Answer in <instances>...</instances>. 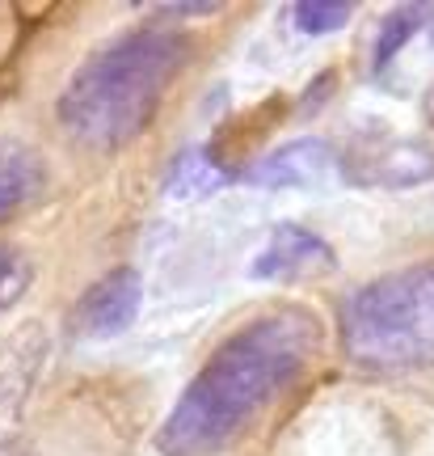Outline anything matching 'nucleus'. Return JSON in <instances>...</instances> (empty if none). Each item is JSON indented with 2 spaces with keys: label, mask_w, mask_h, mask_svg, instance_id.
Segmentation results:
<instances>
[{
  "label": "nucleus",
  "mask_w": 434,
  "mask_h": 456,
  "mask_svg": "<svg viewBox=\"0 0 434 456\" xmlns=\"http://www.w3.org/2000/svg\"><path fill=\"white\" fill-rule=\"evenodd\" d=\"M321 351V322L308 309H274L224 338L165 414L157 448L165 456H215L232 448L261 410L308 372Z\"/></svg>",
  "instance_id": "f257e3e1"
},
{
  "label": "nucleus",
  "mask_w": 434,
  "mask_h": 456,
  "mask_svg": "<svg viewBox=\"0 0 434 456\" xmlns=\"http://www.w3.org/2000/svg\"><path fill=\"white\" fill-rule=\"evenodd\" d=\"M190 43L165 26H140L93 51L55 102L60 127L84 148H118L152 123Z\"/></svg>",
  "instance_id": "f03ea898"
},
{
  "label": "nucleus",
  "mask_w": 434,
  "mask_h": 456,
  "mask_svg": "<svg viewBox=\"0 0 434 456\" xmlns=\"http://www.w3.org/2000/svg\"><path fill=\"white\" fill-rule=\"evenodd\" d=\"M342 346L371 372L434 368V262L388 271L346 296Z\"/></svg>",
  "instance_id": "7ed1b4c3"
},
{
  "label": "nucleus",
  "mask_w": 434,
  "mask_h": 456,
  "mask_svg": "<svg viewBox=\"0 0 434 456\" xmlns=\"http://www.w3.org/2000/svg\"><path fill=\"white\" fill-rule=\"evenodd\" d=\"M140 300H144V279L135 275L131 266L110 271L106 279H97L93 288L76 300V309L68 317L72 334L81 338H110L140 317Z\"/></svg>",
  "instance_id": "20e7f679"
},
{
  "label": "nucleus",
  "mask_w": 434,
  "mask_h": 456,
  "mask_svg": "<svg viewBox=\"0 0 434 456\" xmlns=\"http://www.w3.org/2000/svg\"><path fill=\"white\" fill-rule=\"evenodd\" d=\"M317 271H334V249L300 224H278L253 258V279H304Z\"/></svg>",
  "instance_id": "39448f33"
},
{
  "label": "nucleus",
  "mask_w": 434,
  "mask_h": 456,
  "mask_svg": "<svg viewBox=\"0 0 434 456\" xmlns=\"http://www.w3.org/2000/svg\"><path fill=\"white\" fill-rule=\"evenodd\" d=\"M334 148L325 140H291V144L274 148L270 157H261L245 178L253 186H312L334 169Z\"/></svg>",
  "instance_id": "423d86ee"
},
{
  "label": "nucleus",
  "mask_w": 434,
  "mask_h": 456,
  "mask_svg": "<svg viewBox=\"0 0 434 456\" xmlns=\"http://www.w3.org/2000/svg\"><path fill=\"white\" fill-rule=\"evenodd\" d=\"M47 191V165L34 148L17 140H0V224L26 212Z\"/></svg>",
  "instance_id": "0eeeda50"
},
{
  "label": "nucleus",
  "mask_w": 434,
  "mask_h": 456,
  "mask_svg": "<svg viewBox=\"0 0 434 456\" xmlns=\"http://www.w3.org/2000/svg\"><path fill=\"white\" fill-rule=\"evenodd\" d=\"M363 165H367V174L358 182H371V186H418V182L434 178V152L422 144H392Z\"/></svg>",
  "instance_id": "6e6552de"
},
{
  "label": "nucleus",
  "mask_w": 434,
  "mask_h": 456,
  "mask_svg": "<svg viewBox=\"0 0 434 456\" xmlns=\"http://www.w3.org/2000/svg\"><path fill=\"white\" fill-rule=\"evenodd\" d=\"M228 178H232V174L224 169V161H215L211 148H190V152L173 157V165H169L165 195L169 199H198V195L220 191Z\"/></svg>",
  "instance_id": "1a4fd4ad"
},
{
  "label": "nucleus",
  "mask_w": 434,
  "mask_h": 456,
  "mask_svg": "<svg viewBox=\"0 0 434 456\" xmlns=\"http://www.w3.org/2000/svg\"><path fill=\"white\" fill-rule=\"evenodd\" d=\"M422 17H426V9L422 4H401V9H392V13L380 21V34H375V51H371V64L375 68H388L392 64V55L418 34Z\"/></svg>",
  "instance_id": "9d476101"
},
{
  "label": "nucleus",
  "mask_w": 434,
  "mask_h": 456,
  "mask_svg": "<svg viewBox=\"0 0 434 456\" xmlns=\"http://www.w3.org/2000/svg\"><path fill=\"white\" fill-rule=\"evenodd\" d=\"M350 4H342V0H300L295 9H291V17H295V26L304 34H329L338 30V26H346L350 21Z\"/></svg>",
  "instance_id": "9b49d317"
},
{
  "label": "nucleus",
  "mask_w": 434,
  "mask_h": 456,
  "mask_svg": "<svg viewBox=\"0 0 434 456\" xmlns=\"http://www.w3.org/2000/svg\"><path fill=\"white\" fill-rule=\"evenodd\" d=\"M26 283H30V266H26V258H21L17 249H9V245H0V313L26 292Z\"/></svg>",
  "instance_id": "f8f14e48"
},
{
  "label": "nucleus",
  "mask_w": 434,
  "mask_h": 456,
  "mask_svg": "<svg viewBox=\"0 0 434 456\" xmlns=\"http://www.w3.org/2000/svg\"><path fill=\"white\" fill-rule=\"evenodd\" d=\"M430 118H434V94H430Z\"/></svg>",
  "instance_id": "ddd939ff"
},
{
  "label": "nucleus",
  "mask_w": 434,
  "mask_h": 456,
  "mask_svg": "<svg viewBox=\"0 0 434 456\" xmlns=\"http://www.w3.org/2000/svg\"><path fill=\"white\" fill-rule=\"evenodd\" d=\"M430 34H434V21H430Z\"/></svg>",
  "instance_id": "4468645a"
}]
</instances>
